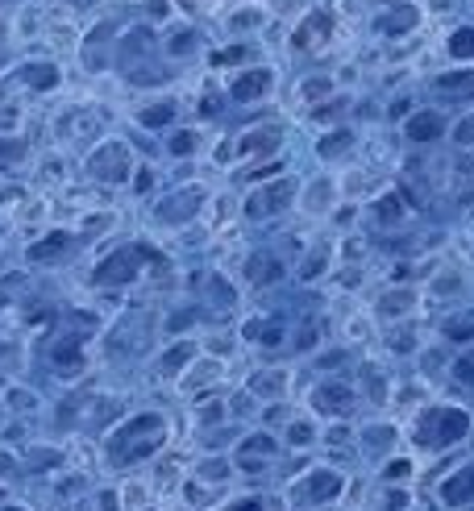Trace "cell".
Segmentation results:
<instances>
[{
  "label": "cell",
  "mask_w": 474,
  "mask_h": 511,
  "mask_svg": "<svg viewBox=\"0 0 474 511\" xmlns=\"http://www.w3.org/2000/svg\"><path fill=\"white\" fill-rule=\"evenodd\" d=\"M229 511H262V499H242V503H233Z\"/></svg>",
  "instance_id": "cell-47"
},
{
  "label": "cell",
  "mask_w": 474,
  "mask_h": 511,
  "mask_svg": "<svg viewBox=\"0 0 474 511\" xmlns=\"http://www.w3.org/2000/svg\"><path fill=\"white\" fill-rule=\"evenodd\" d=\"M192 50H196V30H192V25H183V30H175V38H171V54H192Z\"/></svg>",
  "instance_id": "cell-31"
},
{
  "label": "cell",
  "mask_w": 474,
  "mask_h": 511,
  "mask_svg": "<svg viewBox=\"0 0 474 511\" xmlns=\"http://www.w3.org/2000/svg\"><path fill=\"white\" fill-rule=\"evenodd\" d=\"M21 154H25V142L21 138H0V167H5V162H17Z\"/></svg>",
  "instance_id": "cell-34"
},
{
  "label": "cell",
  "mask_w": 474,
  "mask_h": 511,
  "mask_svg": "<svg viewBox=\"0 0 474 511\" xmlns=\"http://www.w3.org/2000/svg\"><path fill=\"white\" fill-rule=\"evenodd\" d=\"M271 84H275V75H271L267 67H250L246 75H237L233 84H229V96L242 100V104H250V100H262V96H267Z\"/></svg>",
  "instance_id": "cell-7"
},
{
  "label": "cell",
  "mask_w": 474,
  "mask_h": 511,
  "mask_svg": "<svg viewBox=\"0 0 474 511\" xmlns=\"http://www.w3.org/2000/svg\"><path fill=\"white\" fill-rule=\"evenodd\" d=\"M200 478L204 482H225L229 478V462L225 457H204V462H200Z\"/></svg>",
  "instance_id": "cell-30"
},
{
  "label": "cell",
  "mask_w": 474,
  "mask_h": 511,
  "mask_svg": "<svg viewBox=\"0 0 474 511\" xmlns=\"http://www.w3.org/2000/svg\"><path fill=\"white\" fill-rule=\"evenodd\" d=\"M275 437H246V441H242V453H250V457H275Z\"/></svg>",
  "instance_id": "cell-27"
},
{
  "label": "cell",
  "mask_w": 474,
  "mask_h": 511,
  "mask_svg": "<svg viewBox=\"0 0 474 511\" xmlns=\"http://www.w3.org/2000/svg\"><path fill=\"white\" fill-rule=\"evenodd\" d=\"M412 308H416V291H404V287H400V291H391L383 304H379V312L383 316H404V312H412Z\"/></svg>",
  "instance_id": "cell-25"
},
{
  "label": "cell",
  "mask_w": 474,
  "mask_h": 511,
  "mask_svg": "<svg viewBox=\"0 0 474 511\" xmlns=\"http://www.w3.org/2000/svg\"><path fill=\"white\" fill-rule=\"evenodd\" d=\"M88 175L100 179V183H129L133 158H129V150L121 146V142H104V146L88 158Z\"/></svg>",
  "instance_id": "cell-4"
},
{
  "label": "cell",
  "mask_w": 474,
  "mask_h": 511,
  "mask_svg": "<svg viewBox=\"0 0 474 511\" xmlns=\"http://www.w3.org/2000/svg\"><path fill=\"white\" fill-rule=\"evenodd\" d=\"M404 507H408V491L391 486V491L383 495V507H379V511H404Z\"/></svg>",
  "instance_id": "cell-41"
},
{
  "label": "cell",
  "mask_w": 474,
  "mask_h": 511,
  "mask_svg": "<svg viewBox=\"0 0 474 511\" xmlns=\"http://www.w3.org/2000/svg\"><path fill=\"white\" fill-rule=\"evenodd\" d=\"M325 266H329V254H325V250H316V254H308V262H304V270H300V275L316 279V275H325Z\"/></svg>",
  "instance_id": "cell-37"
},
{
  "label": "cell",
  "mask_w": 474,
  "mask_h": 511,
  "mask_svg": "<svg viewBox=\"0 0 474 511\" xmlns=\"http://www.w3.org/2000/svg\"><path fill=\"white\" fill-rule=\"evenodd\" d=\"M291 200H296V179H279V183H271V187H258L254 196L246 200V217L250 221L275 217V212H283Z\"/></svg>",
  "instance_id": "cell-5"
},
{
  "label": "cell",
  "mask_w": 474,
  "mask_h": 511,
  "mask_svg": "<svg viewBox=\"0 0 474 511\" xmlns=\"http://www.w3.org/2000/svg\"><path fill=\"white\" fill-rule=\"evenodd\" d=\"M416 17H420V13H416V5H408V0H395L391 9L379 17V34H387V38H400V34H408L416 25Z\"/></svg>",
  "instance_id": "cell-13"
},
{
  "label": "cell",
  "mask_w": 474,
  "mask_h": 511,
  "mask_svg": "<svg viewBox=\"0 0 474 511\" xmlns=\"http://www.w3.org/2000/svg\"><path fill=\"white\" fill-rule=\"evenodd\" d=\"M362 378H366V391H370V399H379V403H383L387 383H383V378H379V370H375V366H362Z\"/></svg>",
  "instance_id": "cell-33"
},
{
  "label": "cell",
  "mask_w": 474,
  "mask_h": 511,
  "mask_svg": "<svg viewBox=\"0 0 474 511\" xmlns=\"http://www.w3.org/2000/svg\"><path fill=\"white\" fill-rule=\"evenodd\" d=\"M237 466H242L246 474H262V470H267V462H262V457H250V453H242V457H237Z\"/></svg>",
  "instance_id": "cell-43"
},
{
  "label": "cell",
  "mask_w": 474,
  "mask_h": 511,
  "mask_svg": "<svg viewBox=\"0 0 474 511\" xmlns=\"http://www.w3.org/2000/svg\"><path fill=\"white\" fill-rule=\"evenodd\" d=\"M449 59L474 63V25H458V30L449 34Z\"/></svg>",
  "instance_id": "cell-21"
},
{
  "label": "cell",
  "mask_w": 474,
  "mask_h": 511,
  "mask_svg": "<svg viewBox=\"0 0 474 511\" xmlns=\"http://www.w3.org/2000/svg\"><path fill=\"white\" fill-rule=\"evenodd\" d=\"M71 5H75V9H92V5H96V0H71Z\"/></svg>",
  "instance_id": "cell-50"
},
{
  "label": "cell",
  "mask_w": 474,
  "mask_h": 511,
  "mask_svg": "<svg viewBox=\"0 0 474 511\" xmlns=\"http://www.w3.org/2000/svg\"><path fill=\"white\" fill-rule=\"evenodd\" d=\"M366 441H370V449H387L395 441V428L391 424H375V428H366Z\"/></svg>",
  "instance_id": "cell-32"
},
{
  "label": "cell",
  "mask_w": 474,
  "mask_h": 511,
  "mask_svg": "<svg viewBox=\"0 0 474 511\" xmlns=\"http://www.w3.org/2000/svg\"><path fill=\"white\" fill-rule=\"evenodd\" d=\"M175 100H158V104H146V109L138 113V121L146 129H163V125H171V121H175Z\"/></svg>",
  "instance_id": "cell-20"
},
{
  "label": "cell",
  "mask_w": 474,
  "mask_h": 511,
  "mask_svg": "<svg viewBox=\"0 0 474 511\" xmlns=\"http://www.w3.org/2000/svg\"><path fill=\"white\" fill-rule=\"evenodd\" d=\"M287 387V370H262L250 378V395H258V399H279Z\"/></svg>",
  "instance_id": "cell-19"
},
{
  "label": "cell",
  "mask_w": 474,
  "mask_h": 511,
  "mask_svg": "<svg viewBox=\"0 0 474 511\" xmlns=\"http://www.w3.org/2000/svg\"><path fill=\"white\" fill-rule=\"evenodd\" d=\"M445 341H474V312L449 316L445 320Z\"/></svg>",
  "instance_id": "cell-24"
},
{
  "label": "cell",
  "mask_w": 474,
  "mask_h": 511,
  "mask_svg": "<svg viewBox=\"0 0 474 511\" xmlns=\"http://www.w3.org/2000/svg\"><path fill=\"white\" fill-rule=\"evenodd\" d=\"M283 437H287V445H296V449H308V445L316 441V428H312L308 420H291Z\"/></svg>",
  "instance_id": "cell-26"
},
{
  "label": "cell",
  "mask_w": 474,
  "mask_h": 511,
  "mask_svg": "<svg viewBox=\"0 0 474 511\" xmlns=\"http://www.w3.org/2000/svg\"><path fill=\"white\" fill-rule=\"evenodd\" d=\"M246 279L250 283H258V287H271V283H279L283 279V262H279L275 254H250L246 258Z\"/></svg>",
  "instance_id": "cell-16"
},
{
  "label": "cell",
  "mask_w": 474,
  "mask_h": 511,
  "mask_svg": "<svg viewBox=\"0 0 474 511\" xmlns=\"http://www.w3.org/2000/svg\"><path fill=\"white\" fill-rule=\"evenodd\" d=\"M408 474H412V462H404V457H395V462H387L383 478H387V482H404Z\"/></svg>",
  "instance_id": "cell-38"
},
{
  "label": "cell",
  "mask_w": 474,
  "mask_h": 511,
  "mask_svg": "<svg viewBox=\"0 0 474 511\" xmlns=\"http://www.w3.org/2000/svg\"><path fill=\"white\" fill-rule=\"evenodd\" d=\"M470 437V416L462 408H449V403H433L425 412L416 416L412 441L420 449H449V445L466 441Z\"/></svg>",
  "instance_id": "cell-2"
},
{
  "label": "cell",
  "mask_w": 474,
  "mask_h": 511,
  "mask_svg": "<svg viewBox=\"0 0 474 511\" xmlns=\"http://www.w3.org/2000/svg\"><path fill=\"white\" fill-rule=\"evenodd\" d=\"M433 88L449 100H474V67H462V71H445V75L433 79Z\"/></svg>",
  "instance_id": "cell-14"
},
{
  "label": "cell",
  "mask_w": 474,
  "mask_h": 511,
  "mask_svg": "<svg viewBox=\"0 0 474 511\" xmlns=\"http://www.w3.org/2000/svg\"><path fill=\"white\" fill-rule=\"evenodd\" d=\"M50 362H54V370L59 374H75L79 366H84V333H67L63 341H54Z\"/></svg>",
  "instance_id": "cell-11"
},
{
  "label": "cell",
  "mask_w": 474,
  "mask_h": 511,
  "mask_svg": "<svg viewBox=\"0 0 474 511\" xmlns=\"http://www.w3.org/2000/svg\"><path fill=\"white\" fill-rule=\"evenodd\" d=\"M312 408L325 416H346L354 408V391L346 383H321L312 391Z\"/></svg>",
  "instance_id": "cell-8"
},
{
  "label": "cell",
  "mask_w": 474,
  "mask_h": 511,
  "mask_svg": "<svg viewBox=\"0 0 474 511\" xmlns=\"http://www.w3.org/2000/svg\"><path fill=\"white\" fill-rule=\"evenodd\" d=\"M167 445V420L158 412H142L129 416L117 433L109 437V466H138L146 457H154L158 449Z\"/></svg>",
  "instance_id": "cell-1"
},
{
  "label": "cell",
  "mask_w": 474,
  "mask_h": 511,
  "mask_svg": "<svg viewBox=\"0 0 474 511\" xmlns=\"http://www.w3.org/2000/svg\"><path fill=\"white\" fill-rule=\"evenodd\" d=\"M121 507V499H117V495H113V491H104V495H100V511H117Z\"/></svg>",
  "instance_id": "cell-46"
},
{
  "label": "cell",
  "mask_w": 474,
  "mask_h": 511,
  "mask_svg": "<svg viewBox=\"0 0 474 511\" xmlns=\"http://www.w3.org/2000/svg\"><path fill=\"white\" fill-rule=\"evenodd\" d=\"M304 96H308V100L329 96V79H308V84H304Z\"/></svg>",
  "instance_id": "cell-42"
},
{
  "label": "cell",
  "mask_w": 474,
  "mask_h": 511,
  "mask_svg": "<svg viewBox=\"0 0 474 511\" xmlns=\"http://www.w3.org/2000/svg\"><path fill=\"white\" fill-rule=\"evenodd\" d=\"M233 59H246V50H242V46H237V50H225V54H217L212 63H233Z\"/></svg>",
  "instance_id": "cell-48"
},
{
  "label": "cell",
  "mask_w": 474,
  "mask_h": 511,
  "mask_svg": "<svg viewBox=\"0 0 474 511\" xmlns=\"http://www.w3.org/2000/svg\"><path fill=\"white\" fill-rule=\"evenodd\" d=\"M454 378H458V383H466V387H474V349L454 362Z\"/></svg>",
  "instance_id": "cell-36"
},
{
  "label": "cell",
  "mask_w": 474,
  "mask_h": 511,
  "mask_svg": "<svg viewBox=\"0 0 474 511\" xmlns=\"http://www.w3.org/2000/svg\"><path fill=\"white\" fill-rule=\"evenodd\" d=\"M329 441H333V445H346V441H350V428H346V424H333V428H329Z\"/></svg>",
  "instance_id": "cell-45"
},
{
  "label": "cell",
  "mask_w": 474,
  "mask_h": 511,
  "mask_svg": "<svg viewBox=\"0 0 474 511\" xmlns=\"http://www.w3.org/2000/svg\"><path fill=\"white\" fill-rule=\"evenodd\" d=\"M13 121H17V113H13V109H0V125H13Z\"/></svg>",
  "instance_id": "cell-49"
},
{
  "label": "cell",
  "mask_w": 474,
  "mask_h": 511,
  "mask_svg": "<svg viewBox=\"0 0 474 511\" xmlns=\"http://www.w3.org/2000/svg\"><path fill=\"white\" fill-rule=\"evenodd\" d=\"M67 246H71V237L63 233V229H54L50 237H42V241H34V246H30V262H42V258H54V254H63Z\"/></svg>",
  "instance_id": "cell-22"
},
{
  "label": "cell",
  "mask_w": 474,
  "mask_h": 511,
  "mask_svg": "<svg viewBox=\"0 0 474 511\" xmlns=\"http://www.w3.org/2000/svg\"><path fill=\"white\" fill-rule=\"evenodd\" d=\"M208 287H212V295H221V300H217V304H233V291H229V283H225V279H212V283H208Z\"/></svg>",
  "instance_id": "cell-44"
},
{
  "label": "cell",
  "mask_w": 474,
  "mask_h": 511,
  "mask_svg": "<svg viewBox=\"0 0 474 511\" xmlns=\"http://www.w3.org/2000/svg\"><path fill=\"white\" fill-rule=\"evenodd\" d=\"M0 511H21V507H0Z\"/></svg>",
  "instance_id": "cell-51"
},
{
  "label": "cell",
  "mask_w": 474,
  "mask_h": 511,
  "mask_svg": "<svg viewBox=\"0 0 474 511\" xmlns=\"http://www.w3.org/2000/svg\"><path fill=\"white\" fill-rule=\"evenodd\" d=\"M296 495L300 503H329V499H337L341 495V474H333V470H312L304 482H296Z\"/></svg>",
  "instance_id": "cell-6"
},
{
  "label": "cell",
  "mask_w": 474,
  "mask_h": 511,
  "mask_svg": "<svg viewBox=\"0 0 474 511\" xmlns=\"http://www.w3.org/2000/svg\"><path fill=\"white\" fill-rule=\"evenodd\" d=\"M441 503L445 507H466V503H474V466H462V470H454L441 482Z\"/></svg>",
  "instance_id": "cell-10"
},
{
  "label": "cell",
  "mask_w": 474,
  "mask_h": 511,
  "mask_svg": "<svg viewBox=\"0 0 474 511\" xmlns=\"http://www.w3.org/2000/svg\"><path fill=\"white\" fill-rule=\"evenodd\" d=\"M192 358H196V349H192V345H175V349L163 358V374H179L183 366L192 362Z\"/></svg>",
  "instance_id": "cell-28"
},
{
  "label": "cell",
  "mask_w": 474,
  "mask_h": 511,
  "mask_svg": "<svg viewBox=\"0 0 474 511\" xmlns=\"http://www.w3.org/2000/svg\"><path fill=\"white\" fill-rule=\"evenodd\" d=\"M171 154H196V133H192V129H183V133H175V138H171Z\"/></svg>",
  "instance_id": "cell-35"
},
{
  "label": "cell",
  "mask_w": 474,
  "mask_h": 511,
  "mask_svg": "<svg viewBox=\"0 0 474 511\" xmlns=\"http://www.w3.org/2000/svg\"><path fill=\"white\" fill-rule=\"evenodd\" d=\"M258 345H267V349H279V345H283V325H262V333H258Z\"/></svg>",
  "instance_id": "cell-39"
},
{
  "label": "cell",
  "mask_w": 474,
  "mask_h": 511,
  "mask_svg": "<svg viewBox=\"0 0 474 511\" xmlns=\"http://www.w3.org/2000/svg\"><path fill=\"white\" fill-rule=\"evenodd\" d=\"M445 133V117L441 113H433V109H420V113H412V117L404 121V138L408 142H437Z\"/></svg>",
  "instance_id": "cell-9"
},
{
  "label": "cell",
  "mask_w": 474,
  "mask_h": 511,
  "mask_svg": "<svg viewBox=\"0 0 474 511\" xmlns=\"http://www.w3.org/2000/svg\"><path fill=\"white\" fill-rule=\"evenodd\" d=\"M279 142H283V129H275V125L250 129V133H242V142H237V154H242V158H250V154H271Z\"/></svg>",
  "instance_id": "cell-15"
},
{
  "label": "cell",
  "mask_w": 474,
  "mask_h": 511,
  "mask_svg": "<svg viewBox=\"0 0 474 511\" xmlns=\"http://www.w3.org/2000/svg\"><path fill=\"white\" fill-rule=\"evenodd\" d=\"M150 262H163V258H158L150 246H142V241H129V246H121L117 254L104 258L92 279H96L100 287H121V283H133V279L142 275V266H150Z\"/></svg>",
  "instance_id": "cell-3"
},
{
  "label": "cell",
  "mask_w": 474,
  "mask_h": 511,
  "mask_svg": "<svg viewBox=\"0 0 474 511\" xmlns=\"http://www.w3.org/2000/svg\"><path fill=\"white\" fill-rule=\"evenodd\" d=\"M329 30H333V21H329V13H308V17L300 21V30H296V38H291V46H296V50L325 46Z\"/></svg>",
  "instance_id": "cell-12"
},
{
  "label": "cell",
  "mask_w": 474,
  "mask_h": 511,
  "mask_svg": "<svg viewBox=\"0 0 474 511\" xmlns=\"http://www.w3.org/2000/svg\"><path fill=\"white\" fill-rule=\"evenodd\" d=\"M17 79L25 88L50 92V88H59V67H54V63H25V67L17 71Z\"/></svg>",
  "instance_id": "cell-18"
},
{
  "label": "cell",
  "mask_w": 474,
  "mask_h": 511,
  "mask_svg": "<svg viewBox=\"0 0 474 511\" xmlns=\"http://www.w3.org/2000/svg\"><path fill=\"white\" fill-rule=\"evenodd\" d=\"M200 208V192H175L167 204H158V217L167 225H179V221H192Z\"/></svg>",
  "instance_id": "cell-17"
},
{
  "label": "cell",
  "mask_w": 474,
  "mask_h": 511,
  "mask_svg": "<svg viewBox=\"0 0 474 511\" xmlns=\"http://www.w3.org/2000/svg\"><path fill=\"white\" fill-rule=\"evenodd\" d=\"M350 146H354V133H350V129H333L329 138L316 142V154H321V158H337V154H346Z\"/></svg>",
  "instance_id": "cell-23"
},
{
  "label": "cell",
  "mask_w": 474,
  "mask_h": 511,
  "mask_svg": "<svg viewBox=\"0 0 474 511\" xmlns=\"http://www.w3.org/2000/svg\"><path fill=\"white\" fill-rule=\"evenodd\" d=\"M454 142H458V146H474V113H470V117H462V121H458V129H454Z\"/></svg>",
  "instance_id": "cell-40"
},
{
  "label": "cell",
  "mask_w": 474,
  "mask_h": 511,
  "mask_svg": "<svg viewBox=\"0 0 474 511\" xmlns=\"http://www.w3.org/2000/svg\"><path fill=\"white\" fill-rule=\"evenodd\" d=\"M395 200H400V196H383L375 204V221H379V225H395V221L404 217V204H395Z\"/></svg>",
  "instance_id": "cell-29"
}]
</instances>
